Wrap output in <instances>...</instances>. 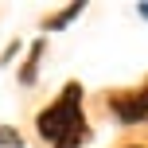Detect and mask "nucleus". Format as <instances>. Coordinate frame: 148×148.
Wrapping results in <instances>:
<instances>
[{
  "instance_id": "1",
  "label": "nucleus",
  "mask_w": 148,
  "mask_h": 148,
  "mask_svg": "<svg viewBox=\"0 0 148 148\" xmlns=\"http://www.w3.org/2000/svg\"><path fill=\"white\" fill-rule=\"evenodd\" d=\"M39 136L55 148H82L86 140V117H82V86L70 82L43 113H39Z\"/></svg>"
},
{
  "instance_id": "2",
  "label": "nucleus",
  "mask_w": 148,
  "mask_h": 148,
  "mask_svg": "<svg viewBox=\"0 0 148 148\" xmlns=\"http://www.w3.org/2000/svg\"><path fill=\"white\" fill-rule=\"evenodd\" d=\"M109 109L121 125H136V121H148V86L133 90V94H113Z\"/></svg>"
},
{
  "instance_id": "3",
  "label": "nucleus",
  "mask_w": 148,
  "mask_h": 148,
  "mask_svg": "<svg viewBox=\"0 0 148 148\" xmlns=\"http://www.w3.org/2000/svg\"><path fill=\"white\" fill-rule=\"evenodd\" d=\"M39 59H43V39H39V43H31L27 66L20 70V82H23V86H35V70H39Z\"/></svg>"
},
{
  "instance_id": "4",
  "label": "nucleus",
  "mask_w": 148,
  "mask_h": 148,
  "mask_svg": "<svg viewBox=\"0 0 148 148\" xmlns=\"http://www.w3.org/2000/svg\"><path fill=\"white\" fill-rule=\"evenodd\" d=\"M78 12H82V4H66V8H62L59 16H51V20H47L43 27H47V31H59V27H66V23H70L74 16H78Z\"/></svg>"
},
{
  "instance_id": "5",
  "label": "nucleus",
  "mask_w": 148,
  "mask_h": 148,
  "mask_svg": "<svg viewBox=\"0 0 148 148\" xmlns=\"http://www.w3.org/2000/svg\"><path fill=\"white\" fill-rule=\"evenodd\" d=\"M0 148H23V136L16 133V129L0 125Z\"/></svg>"
},
{
  "instance_id": "6",
  "label": "nucleus",
  "mask_w": 148,
  "mask_h": 148,
  "mask_svg": "<svg viewBox=\"0 0 148 148\" xmlns=\"http://www.w3.org/2000/svg\"><path fill=\"white\" fill-rule=\"evenodd\" d=\"M136 12H140V16H144V20H148V4H140V8H136Z\"/></svg>"
},
{
  "instance_id": "7",
  "label": "nucleus",
  "mask_w": 148,
  "mask_h": 148,
  "mask_svg": "<svg viewBox=\"0 0 148 148\" xmlns=\"http://www.w3.org/2000/svg\"><path fill=\"white\" fill-rule=\"evenodd\" d=\"M133 148H140V144H133Z\"/></svg>"
}]
</instances>
